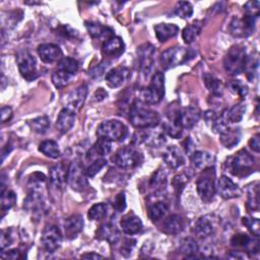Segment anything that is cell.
Returning a JSON list of instances; mask_svg holds the SVG:
<instances>
[{
  "mask_svg": "<svg viewBox=\"0 0 260 260\" xmlns=\"http://www.w3.org/2000/svg\"><path fill=\"white\" fill-rule=\"evenodd\" d=\"M250 237L246 234H237L231 239V244L235 247H246L250 241Z\"/></svg>",
  "mask_w": 260,
  "mask_h": 260,
  "instance_id": "53",
  "label": "cell"
},
{
  "mask_svg": "<svg viewBox=\"0 0 260 260\" xmlns=\"http://www.w3.org/2000/svg\"><path fill=\"white\" fill-rule=\"evenodd\" d=\"M228 87L233 93L239 95L240 98H245L248 93L247 85L241 80H231L228 83Z\"/></svg>",
  "mask_w": 260,
  "mask_h": 260,
  "instance_id": "48",
  "label": "cell"
},
{
  "mask_svg": "<svg viewBox=\"0 0 260 260\" xmlns=\"http://www.w3.org/2000/svg\"><path fill=\"white\" fill-rule=\"evenodd\" d=\"M174 13L181 18H189L193 14V6L190 2L179 1L174 8Z\"/></svg>",
  "mask_w": 260,
  "mask_h": 260,
  "instance_id": "44",
  "label": "cell"
},
{
  "mask_svg": "<svg viewBox=\"0 0 260 260\" xmlns=\"http://www.w3.org/2000/svg\"><path fill=\"white\" fill-rule=\"evenodd\" d=\"M16 202V195L13 191H1V210L3 212L9 210Z\"/></svg>",
  "mask_w": 260,
  "mask_h": 260,
  "instance_id": "45",
  "label": "cell"
},
{
  "mask_svg": "<svg viewBox=\"0 0 260 260\" xmlns=\"http://www.w3.org/2000/svg\"><path fill=\"white\" fill-rule=\"evenodd\" d=\"M215 172L213 167L203 170L202 175L196 181V189L202 201L208 203L213 199L215 194Z\"/></svg>",
  "mask_w": 260,
  "mask_h": 260,
  "instance_id": "5",
  "label": "cell"
},
{
  "mask_svg": "<svg viewBox=\"0 0 260 260\" xmlns=\"http://www.w3.org/2000/svg\"><path fill=\"white\" fill-rule=\"evenodd\" d=\"M258 66H259L258 53L254 52L246 57L243 71H245L248 80L253 81L255 79V77L257 76V72H258Z\"/></svg>",
  "mask_w": 260,
  "mask_h": 260,
  "instance_id": "32",
  "label": "cell"
},
{
  "mask_svg": "<svg viewBox=\"0 0 260 260\" xmlns=\"http://www.w3.org/2000/svg\"><path fill=\"white\" fill-rule=\"evenodd\" d=\"M129 75H130V72L126 67L118 66L108 71L105 79L107 84L110 87L115 88V87L121 86L127 80Z\"/></svg>",
  "mask_w": 260,
  "mask_h": 260,
  "instance_id": "17",
  "label": "cell"
},
{
  "mask_svg": "<svg viewBox=\"0 0 260 260\" xmlns=\"http://www.w3.org/2000/svg\"><path fill=\"white\" fill-rule=\"evenodd\" d=\"M190 160L194 170L203 171L207 168L213 167L215 161V156L210 152L198 150V151H194L191 154Z\"/></svg>",
  "mask_w": 260,
  "mask_h": 260,
  "instance_id": "16",
  "label": "cell"
},
{
  "mask_svg": "<svg viewBox=\"0 0 260 260\" xmlns=\"http://www.w3.org/2000/svg\"><path fill=\"white\" fill-rule=\"evenodd\" d=\"M29 127L36 133L44 134L50 127V120L47 116L37 117L29 122Z\"/></svg>",
  "mask_w": 260,
  "mask_h": 260,
  "instance_id": "41",
  "label": "cell"
},
{
  "mask_svg": "<svg viewBox=\"0 0 260 260\" xmlns=\"http://www.w3.org/2000/svg\"><path fill=\"white\" fill-rule=\"evenodd\" d=\"M246 112V106L242 103L234 105L232 108L222 112V116L229 123H238L242 121Z\"/></svg>",
  "mask_w": 260,
  "mask_h": 260,
  "instance_id": "33",
  "label": "cell"
},
{
  "mask_svg": "<svg viewBox=\"0 0 260 260\" xmlns=\"http://www.w3.org/2000/svg\"><path fill=\"white\" fill-rule=\"evenodd\" d=\"M112 160L121 169H133L142 161V154L133 147H122L116 151Z\"/></svg>",
  "mask_w": 260,
  "mask_h": 260,
  "instance_id": "7",
  "label": "cell"
},
{
  "mask_svg": "<svg viewBox=\"0 0 260 260\" xmlns=\"http://www.w3.org/2000/svg\"><path fill=\"white\" fill-rule=\"evenodd\" d=\"M86 95H87L86 84H81L78 87H76L72 92H70L68 96V101L71 109H80L85 102Z\"/></svg>",
  "mask_w": 260,
  "mask_h": 260,
  "instance_id": "29",
  "label": "cell"
},
{
  "mask_svg": "<svg viewBox=\"0 0 260 260\" xmlns=\"http://www.w3.org/2000/svg\"><path fill=\"white\" fill-rule=\"evenodd\" d=\"M105 166H107V160L104 157H98L91 161V164L85 169V175L87 178L94 177Z\"/></svg>",
  "mask_w": 260,
  "mask_h": 260,
  "instance_id": "47",
  "label": "cell"
},
{
  "mask_svg": "<svg viewBox=\"0 0 260 260\" xmlns=\"http://www.w3.org/2000/svg\"><path fill=\"white\" fill-rule=\"evenodd\" d=\"M215 222L216 218L214 217V215L207 214L199 217L195 222L193 229L195 236L200 239H205L211 236L215 230Z\"/></svg>",
  "mask_w": 260,
  "mask_h": 260,
  "instance_id": "15",
  "label": "cell"
},
{
  "mask_svg": "<svg viewBox=\"0 0 260 260\" xmlns=\"http://www.w3.org/2000/svg\"><path fill=\"white\" fill-rule=\"evenodd\" d=\"M203 80L205 83V86L207 87V89L214 95V96H221L222 92H223V85L222 82L216 78L214 75L209 74V73H205L203 75Z\"/></svg>",
  "mask_w": 260,
  "mask_h": 260,
  "instance_id": "34",
  "label": "cell"
},
{
  "mask_svg": "<svg viewBox=\"0 0 260 260\" xmlns=\"http://www.w3.org/2000/svg\"><path fill=\"white\" fill-rule=\"evenodd\" d=\"M113 206L118 212H121L126 208V197L124 192H120L119 194L116 195L113 202Z\"/></svg>",
  "mask_w": 260,
  "mask_h": 260,
  "instance_id": "54",
  "label": "cell"
},
{
  "mask_svg": "<svg viewBox=\"0 0 260 260\" xmlns=\"http://www.w3.org/2000/svg\"><path fill=\"white\" fill-rule=\"evenodd\" d=\"M165 95V76L161 72H156L149 85L141 90L140 99L144 104L155 105L158 104Z\"/></svg>",
  "mask_w": 260,
  "mask_h": 260,
  "instance_id": "4",
  "label": "cell"
},
{
  "mask_svg": "<svg viewBox=\"0 0 260 260\" xmlns=\"http://www.w3.org/2000/svg\"><path fill=\"white\" fill-rule=\"evenodd\" d=\"M241 131L239 128H228L222 133L219 134V139L221 144L226 148H232L240 141Z\"/></svg>",
  "mask_w": 260,
  "mask_h": 260,
  "instance_id": "31",
  "label": "cell"
},
{
  "mask_svg": "<svg viewBox=\"0 0 260 260\" xmlns=\"http://www.w3.org/2000/svg\"><path fill=\"white\" fill-rule=\"evenodd\" d=\"M138 142H142L150 147H159L166 142V138L160 131H149L146 133L138 134Z\"/></svg>",
  "mask_w": 260,
  "mask_h": 260,
  "instance_id": "27",
  "label": "cell"
},
{
  "mask_svg": "<svg viewBox=\"0 0 260 260\" xmlns=\"http://www.w3.org/2000/svg\"><path fill=\"white\" fill-rule=\"evenodd\" d=\"M41 242L46 252L54 253L62 243V234L59 228L54 224L47 225L43 231Z\"/></svg>",
  "mask_w": 260,
  "mask_h": 260,
  "instance_id": "12",
  "label": "cell"
},
{
  "mask_svg": "<svg viewBox=\"0 0 260 260\" xmlns=\"http://www.w3.org/2000/svg\"><path fill=\"white\" fill-rule=\"evenodd\" d=\"M247 205L251 210L259 209V185L258 184H256L255 187H252V189L249 190Z\"/></svg>",
  "mask_w": 260,
  "mask_h": 260,
  "instance_id": "49",
  "label": "cell"
},
{
  "mask_svg": "<svg viewBox=\"0 0 260 260\" xmlns=\"http://www.w3.org/2000/svg\"><path fill=\"white\" fill-rule=\"evenodd\" d=\"M134 246H135L134 240H126V242L123 244V246L121 248V254H123L124 256L130 255Z\"/></svg>",
  "mask_w": 260,
  "mask_h": 260,
  "instance_id": "56",
  "label": "cell"
},
{
  "mask_svg": "<svg viewBox=\"0 0 260 260\" xmlns=\"http://www.w3.org/2000/svg\"><path fill=\"white\" fill-rule=\"evenodd\" d=\"M184 228V219L179 214L169 215L162 222V231L168 235H177Z\"/></svg>",
  "mask_w": 260,
  "mask_h": 260,
  "instance_id": "25",
  "label": "cell"
},
{
  "mask_svg": "<svg viewBox=\"0 0 260 260\" xmlns=\"http://www.w3.org/2000/svg\"><path fill=\"white\" fill-rule=\"evenodd\" d=\"M149 186L155 192L162 191V189H165L167 186V173L161 169L153 173L149 180Z\"/></svg>",
  "mask_w": 260,
  "mask_h": 260,
  "instance_id": "39",
  "label": "cell"
},
{
  "mask_svg": "<svg viewBox=\"0 0 260 260\" xmlns=\"http://www.w3.org/2000/svg\"><path fill=\"white\" fill-rule=\"evenodd\" d=\"M167 211H168V206L166 203L155 202L149 207L148 215L152 221H157L161 217H164V215L167 213Z\"/></svg>",
  "mask_w": 260,
  "mask_h": 260,
  "instance_id": "42",
  "label": "cell"
},
{
  "mask_svg": "<svg viewBox=\"0 0 260 260\" xmlns=\"http://www.w3.org/2000/svg\"><path fill=\"white\" fill-rule=\"evenodd\" d=\"M87 176L85 175V170L79 161L74 160L70 164L67 172V183L75 191H83L88 187Z\"/></svg>",
  "mask_w": 260,
  "mask_h": 260,
  "instance_id": "10",
  "label": "cell"
},
{
  "mask_svg": "<svg viewBox=\"0 0 260 260\" xmlns=\"http://www.w3.org/2000/svg\"><path fill=\"white\" fill-rule=\"evenodd\" d=\"M193 52L184 47H172L164 51L159 57L160 66L168 70L187 62L193 57Z\"/></svg>",
  "mask_w": 260,
  "mask_h": 260,
  "instance_id": "3",
  "label": "cell"
},
{
  "mask_svg": "<svg viewBox=\"0 0 260 260\" xmlns=\"http://www.w3.org/2000/svg\"><path fill=\"white\" fill-rule=\"evenodd\" d=\"M124 43L123 40L119 37H111L105 41L102 47V52L106 56L116 57L123 53Z\"/></svg>",
  "mask_w": 260,
  "mask_h": 260,
  "instance_id": "23",
  "label": "cell"
},
{
  "mask_svg": "<svg viewBox=\"0 0 260 260\" xmlns=\"http://www.w3.org/2000/svg\"><path fill=\"white\" fill-rule=\"evenodd\" d=\"M39 150L44 153L46 156L51 158H57L60 156L61 151L59 145L54 140H45L39 145Z\"/></svg>",
  "mask_w": 260,
  "mask_h": 260,
  "instance_id": "37",
  "label": "cell"
},
{
  "mask_svg": "<svg viewBox=\"0 0 260 260\" xmlns=\"http://www.w3.org/2000/svg\"><path fill=\"white\" fill-rule=\"evenodd\" d=\"M228 258H232V259H246L248 258L246 253H243L241 251H231L230 254L228 255Z\"/></svg>",
  "mask_w": 260,
  "mask_h": 260,
  "instance_id": "60",
  "label": "cell"
},
{
  "mask_svg": "<svg viewBox=\"0 0 260 260\" xmlns=\"http://www.w3.org/2000/svg\"><path fill=\"white\" fill-rule=\"evenodd\" d=\"M85 27L88 31V34L94 38V39H101V38H111L113 37V29H111L108 26L102 25L101 23L86 21Z\"/></svg>",
  "mask_w": 260,
  "mask_h": 260,
  "instance_id": "30",
  "label": "cell"
},
{
  "mask_svg": "<svg viewBox=\"0 0 260 260\" xmlns=\"http://www.w3.org/2000/svg\"><path fill=\"white\" fill-rule=\"evenodd\" d=\"M1 257L5 258V259H19L21 257V255H20L19 250L12 249V250H9L7 252L2 251L1 252Z\"/></svg>",
  "mask_w": 260,
  "mask_h": 260,
  "instance_id": "58",
  "label": "cell"
},
{
  "mask_svg": "<svg viewBox=\"0 0 260 260\" xmlns=\"http://www.w3.org/2000/svg\"><path fill=\"white\" fill-rule=\"evenodd\" d=\"M164 160L167 166L173 170L180 168L185 162L181 149L176 145H171L166 149L164 152Z\"/></svg>",
  "mask_w": 260,
  "mask_h": 260,
  "instance_id": "20",
  "label": "cell"
},
{
  "mask_svg": "<svg viewBox=\"0 0 260 260\" xmlns=\"http://www.w3.org/2000/svg\"><path fill=\"white\" fill-rule=\"evenodd\" d=\"M246 57H247V54L244 46L242 45L232 46L229 49L223 59L224 70L231 75L240 74L244 70Z\"/></svg>",
  "mask_w": 260,
  "mask_h": 260,
  "instance_id": "2",
  "label": "cell"
},
{
  "mask_svg": "<svg viewBox=\"0 0 260 260\" xmlns=\"http://www.w3.org/2000/svg\"><path fill=\"white\" fill-rule=\"evenodd\" d=\"M164 128H165V131H166L171 137H173V138H179V137H181L182 132H183V129H182L179 125H177L176 123L171 122V121H169L168 123H166V124L164 125Z\"/></svg>",
  "mask_w": 260,
  "mask_h": 260,
  "instance_id": "51",
  "label": "cell"
},
{
  "mask_svg": "<svg viewBox=\"0 0 260 260\" xmlns=\"http://www.w3.org/2000/svg\"><path fill=\"white\" fill-rule=\"evenodd\" d=\"M58 69L74 75L78 70V62L71 57L61 58L58 63Z\"/></svg>",
  "mask_w": 260,
  "mask_h": 260,
  "instance_id": "43",
  "label": "cell"
},
{
  "mask_svg": "<svg viewBox=\"0 0 260 260\" xmlns=\"http://www.w3.org/2000/svg\"><path fill=\"white\" fill-rule=\"evenodd\" d=\"M67 172L64 166L62 164H58L53 166L50 169V173H49V178H50V182L51 184L58 189H61L64 184L67 182Z\"/></svg>",
  "mask_w": 260,
  "mask_h": 260,
  "instance_id": "26",
  "label": "cell"
},
{
  "mask_svg": "<svg viewBox=\"0 0 260 260\" xmlns=\"http://www.w3.org/2000/svg\"><path fill=\"white\" fill-rule=\"evenodd\" d=\"M129 119L131 124L138 129L155 127L159 123V115L157 112L145 107L139 101H135L130 106Z\"/></svg>",
  "mask_w": 260,
  "mask_h": 260,
  "instance_id": "1",
  "label": "cell"
},
{
  "mask_svg": "<svg viewBox=\"0 0 260 260\" xmlns=\"http://www.w3.org/2000/svg\"><path fill=\"white\" fill-rule=\"evenodd\" d=\"M242 222L254 237H259V235H260V222H259L258 218L243 217Z\"/></svg>",
  "mask_w": 260,
  "mask_h": 260,
  "instance_id": "50",
  "label": "cell"
},
{
  "mask_svg": "<svg viewBox=\"0 0 260 260\" xmlns=\"http://www.w3.org/2000/svg\"><path fill=\"white\" fill-rule=\"evenodd\" d=\"M38 54L41 60L45 63H53L59 60L62 56V51L55 44H42L38 47Z\"/></svg>",
  "mask_w": 260,
  "mask_h": 260,
  "instance_id": "18",
  "label": "cell"
},
{
  "mask_svg": "<svg viewBox=\"0 0 260 260\" xmlns=\"http://www.w3.org/2000/svg\"><path fill=\"white\" fill-rule=\"evenodd\" d=\"M75 121V113L71 108H64L60 111L57 121H56V128L60 133L68 132L72 126L74 125Z\"/></svg>",
  "mask_w": 260,
  "mask_h": 260,
  "instance_id": "19",
  "label": "cell"
},
{
  "mask_svg": "<svg viewBox=\"0 0 260 260\" xmlns=\"http://www.w3.org/2000/svg\"><path fill=\"white\" fill-rule=\"evenodd\" d=\"M154 31L157 40L164 43L175 37L179 32V27L174 23H158L154 25Z\"/></svg>",
  "mask_w": 260,
  "mask_h": 260,
  "instance_id": "28",
  "label": "cell"
},
{
  "mask_svg": "<svg viewBox=\"0 0 260 260\" xmlns=\"http://www.w3.org/2000/svg\"><path fill=\"white\" fill-rule=\"evenodd\" d=\"M83 219L79 214H73L67 217L64 221V231L65 236L68 239H74L82 231Z\"/></svg>",
  "mask_w": 260,
  "mask_h": 260,
  "instance_id": "21",
  "label": "cell"
},
{
  "mask_svg": "<svg viewBox=\"0 0 260 260\" xmlns=\"http://www.w3.org/2000/svg\"><path fill=\"white\" fill-rule=\"evenodd\" d=\"M12 242H13V239H12V235H11V230L10 229L3 230L1 233V241H0L1 250H4L8 246H10Z\"/></svg>",
  "mask_w": 260,
  "mask_h": 260,
  "instance_id": "55",
  "label": "cell"
},
{
  "mask_svg": "<svg viewBox=\"0 0 260 260\" xmlns=\"http://www.w3.org/2000/svg\"><path fill=\"white\" fill-rule=\"evenodd\" d=\"M249 146L255 152H259L260 150V141H259V134H256L249 140Z\"/></svg>",
  "mask_w": 260,
  "mask_h": 260,
  "instance_id": "59",
  "label": "cell"
},
{
  "mask_svg": "<svg viewBox=\"0 0 260 260\" xmlns=\"http://www.w3.org/2000/svg\"><path fill=\"white\" fill-rule=\"evenodd\" d=\"M73 75L69 74L67 72H64L62 70H57L52 74V82L57 88H62L65 87L66 85L69 84L71 81Z\"/></svg>",
  "mask_w": 260,
  "mask_h": 260,
  "instance_id": "40",
  "label": "cell"
},
{
  "mask_svg": "<svg viewBox=\"0 0 260 260\" xmlns=\"http://www.w3.org/2000/svg\"><path fill=\"white\" fill-rule=\"evenodd\" d=\"M259 7H260V2L259 1H248L244 6L245 14L252 15L255 17H258L259 15Z\"/></svg>",
  "mask_w": 260,
  "mask_h": 260,
  "instance_id": "52",
  "label": "cell"
},
{
  "mask_svg": "<svg viewBox=\"0 0 260 260\" xmlns=\"http://www.w3.org/2000/svg\"><path fill=\"white\" fill-rule=\"evenodd\" d=\"M96 239L104 240L110 244H115L120 239V232L115 224L111 222L103 223L96 231Z\"/></svg>",
  "mask_w": 260,
  "mask_h": 260,
  "instance_id": "22",
  "label": "cell"
},
{
  "mask_svg": "<svg viewBox=\"0 0 260 260\" xmlns=\"http://www.w3.org/2000/svg\"><path fill=\"white\" fill-rule=\"evenodd\" d=\"M106 214L107 206L104 203H96L92 205L87 212V216L91 220H101L106 216Z\"/></svg>",
  "mask_w": 260,
  "mask_h": 260,
  "instance_id": "46",
  "label": "cell"
},
{
  "mask_svg": "<svg viewBox=\"0 0 260 260\" xmlns=\"http://www.w3.org/2000/svg\"><path fill=\"white\" fill-rule=\"evenodd\" d=\"M121 228L125 234L130 235V236L135 235V234H138L142 230V221L135 214L129 213L122 217Z\"/></svg>",
  "mask_w": 260,
  "mask_h": 260,
  "instance_id": "24",
  "label": "cell"
},
{
  "mask_svg": "<svg viewBox=\"0 0 260 260\" xmlns=\"http://www.w3.org/2000/svg\"><path fill=\"white\" fill-rule=\"evenodd\" d=\"M215 191H217V193L223 199H232L241 195L240 187L226 176H221L217 180Z\"/></svg>",
  "mask_w": 260,
  "mask_h": 260,
  "instance_id": "14",
  "label": "cell"
},
{
  "mask_svg": "<svg viewBox=\"0 0 260 260\" xmlns=\"http://www.w3.org/2000/svg\"><path fill=\"white\" fill-rule=\"evenodd\" d=\"M154 53H155V48L149 43L143 44L139 46V48L137 49V58L139 62V67L141 72L146 76L152 67Z\"/></svg>",
  "mask_w": 260,
  "mask_h": 260,
  "instance_id": "13",
  "label": "cell"
},
{
  "mask_svg": "<svg viewBox=\"0 0 260 260\" xmlns=\"http://www.w3.org/2000/svg\"><path fill=\"white\" fill-rule=\"evenodd\" d=\"M255 16L245 14L242 18L234 17L230 23V31L234 37L244 38L250 36L255 27Z\"/></svg>",
  "mask_w": 260,
  "mask_h": 260,
  "instance_id": "11",
  "label": "cell"
},
{
  "mask_svg": "<svg viewBox=\"0 0 260 260\" xmlns=\"http://www.w3.org/2000/svg\"><path fill=\"white\" fill-rule=\"evenodd\" d=\"M107 95H108L107 91L104 88H102V87L98 88L95 90V92H94V98H95L96 101H103Z\"/></svg>",
  "mask_w": 260,
  "mask_h": 260,
  "instance_id": "61",
  "label": "cell"
},
{
  "mask_svg": "<svg viewBox=\"0 0 260 260\" xmlns=\"http://www.w3.org/2000/svg\"><path fill=\"white\" fill-rule=\"evenodd\" d=\"M180 251L186 258H197L199 252V246L197 242L192 238H186L181 242Z\"/></svg>",
  "mask_w": 260,
  "mask_h": 260,
  "instance_id": "36",
  "label": "cell"
},
{
  "mask_svg": "<svg viewBox=\"0 0 260 260\" xmlns=\"http://www.w3.org/2000/svg\"><path fill=\"white\" fill-rule=\"evenodd\" d=\"M112 149V144L111 141L102 137H99L98 140L95 141V143L92 145V147L89 150V154L88 156H90L91 154L95 155V158L98 157H102L104 155H107L110 153Z\"/></svg>",
  "mask_w": 260,
  "mask_h": 260,
  "instance_id": "35",
  "label": "cell"
},
{
  "mask_svg": "<svg viewBox=\"0 0 260 260\" xmlns=\"http://www.w3.org/2000/svg\"><path fill=\"white\" fill-rule=\"evenodd\" d=\"M127 134L126 126L117 120H108L100 124L96 130L99 137L108 139L110 141H118L123 139Z\"/></svg>",
  "mask_w": 260,
  "mask_h": 260,
  "instance_id": "8",
  "label": "cell"
},
{
  "mask_svg": "<svg viewBox=\"0 0 260 260\" xmlns=\"http://www.w3.org/2000/svg\"><path fill=\"white\" fill-rule=\"evenodd\" d=\"M16 62L19 73L27 81H32L38 77L37 60L28 51L22 50L16 55Z\"/></svg>",
  "mask_w": 260,
  "mask_h": 260,
  "instance_id": "9",
  "label": "cell"
},
{
  "mask_svg": "<svg viewBox=\"0 0 260 260\" xmlns=\"http://www.w3.org/2000/svg\"><path fill=\"white\" fill-rule=\"evenodd\" d=\"M253 166L254 157L246 149H241L231 159L229 169L233 175L238 177H244L252 172Z\"/></svg>",
  "mask_w": 260,
  "mask_h": 260,
  "instance_id": "6",
  "label": "cell"
},
{
  "mask_svg": "<svg viewBox=\"0 0 260 260\" xmlns=\"http://www.w3.org/2000/svg\"><path fill=\"white\" fill-rule=\"evenodd\" d=\"M81 258H84V259H99V258H103V256L100 255V254H96L94 252H90V253H85V254L81 255Z\"/></svg>",
  "mask_w": 260,
  "mask_h": 260,
  "instance_id": "62",
  "label": "cell"
},
{
  "mask_svg": "<svg viewBox=\"0 0 260 260\" xmlns=\"http://www.w3.org/2000/svg\"><path fill=\"white\" fill-rule=\"evenodd\" d=\"M13 116L12 109L10 107H2L1 109V122L6 123L8 122Z\"/></svg>",
  "mask_w": 260,
  "mask_h": 260,
  "instance_id": "57",
  "label": "cell"
},
{
  "mask_svg": "<svg viewBox=\"0 0 260 260\" xmlns=\"http://www.w3.org/2000/svg\"><path fill=\"white\" fill-rule=\"evenodd\" d=\"M201 27H202V24L198 20L187 25L183 29V32H182V38H183L184 42L186 44H190L193 41H195V39L198 37V35L201 31Z\"/></svg>",
  "mask_w": 260,
  "mask_h": 260,
  "instance_id": "38",
  "label": "cell"
}]
</instances>
